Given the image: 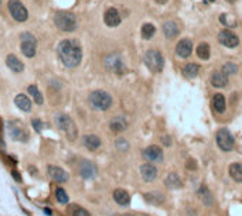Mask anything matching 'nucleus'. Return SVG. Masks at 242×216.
Returning a JSON list of instances; mask_svg holds the SVG:
<instances>
[{"instance_id": "nucleus-9", "label": "nucleus", "mask_w": 242, "mask_h": 216, "mask_svg": "<svg viewBox=\"0 0 242 216\" xmlns=\"http://www.w3.org/2000/svg\"><path fill=\"white\" fill-rule=\"evenodd\" d=\"M7 131H9V136L14 141H23L26 143L28 140V134H27L26 129L23 127V124H20L16 120H11L7 123Z\"/></svg>"}, {"instance_id": "nucleus-16", "label": "nucleus", "mask_w": 242, "mask_h": 216, "mask_svg": "<svg viewBox=\"0 0 242 216\" xmlns=\"http://www.w3.org/2000/svg\"><path fill=\"white\" fill-rule=\"evenodd\" d=\"M103 21L108 27H118L120 21H122V17L119 14V11L115 7H111L105 11V16H103Z\"/></svg>"}, {"instance_id": "nucleus-33", "label": "nucleus", "mask_w": 242, "mask_h": 216, "mask_svg": "<svg viewBox=\"0 0 242 216\" xmlns=\"http://www.w3.org/2000/svg\"><path fill=\"white\" fill-rule=\"evenodd\" d=\"M210 45L207 43H201L197 47V55H198V58H201V60H208L210 58Z\"/></svg>"}, {"instance_id": "nucleus-31", "label": "nucleus", "mask_w": 242, "mask_h": 216, "mask_svg": "<svg viewBox=\"0 0 242 216\" xmlns=\"http://www.w3.org/2000/svg\"><path fill=\"white\" fill-rule=\"evenodd\" d=\"M198 72H200V66L197 64H187L183 69L184 76H187V78H195L198 75Z\"/></svg>"}, {"instance_id": "nucleus-17", "label": "nucleus", "mask_w": 242, "mask_h": 216, "mask_svg": "<svg viewBox=\"0 0 242 216\" xmlns=\"http://www.w3.org/2000/svg\"><path fill=\"white\" fill-rule=\"evenodd\" d=\"M176 52L181 58H188L191 55V52H193V41L188 40V38L180 40L178 44L176 45Z\"/></svg>"}, {"instance_id": "nucleus-36", "label": "nucleus", "mask_w": 242, "mask_h": 216, "mask_svg": "<svg viewBox=\"0 0 242 216\" xmlns=\"http://www.w3.org/2000/svg\"><path fill=\"white\" fill-rule=\"evenodd\" d=\"M115 147L118 148L119 151H128L129 150V143H128V140L126 139H122V137H119V139H116V141H115Z\"/></svg>"}, {"instance_id": "nucleus-1", "label": "nucleus", "mask_w": 242, "mask_h": 216, "mask_svg": "<svg viewBox=\"0 0 242 216\" xmlns=\"http://www.w3.org/2000/svg\"><path fill=\"white\" fill-rule=\"evenodd\" d=\"M57 54L67 68H75L82 60V49L75 40H62L57 45Z\"/></svg>"}, {"instance_id": "nucleus-7", "label": "nucleus", "mask_w": 242, "mask_h": 216, "mask_svg": "<svg viewBox=\"0 0 242 216\" xmlns=\"http://www.w3.org/2000/svg\"><path fill=\"white\" fill-rule=\"evenodd\" d=\"M145 64L151 72H160L164 66V58L157 49H149L145 54Z\"/></svg>"}, {"instance_id": "nucleus-41", "label": "nucleus", "mask_w": 242, "mask_h": 216, "mask_svg": "<svg viewBox=\"0 0 242 216\" xmlns=\"http://www.w3.org/2000/svg\"><path fill=\"white\" fill-rule=\"evenodd\" d=\"M11 175L14 177V179H16L17 182H20V181H22V178L19 177V173H17V171H13V173H11Z\"/></svg>"}, {"instance_id": "nucleus-37", "label": "nucleus", "mask_w": 242, "mask_h": 216, "mask_svg": "<svg viewBox=\"0 0 242 216\" xmlns=\"http://www.w3.org/2000/svg\"><path fill=\"white\" fill-rule=\"evenodd\" d=\"M75 209L72 212V216H91V213L86 211L85 208H81V206H74Z\"/></svg>"}, {"instance_id": "nucleus-6", "label": "nucleus", "mask_w": 242, "mask_h": 216, "mask_svg": "<svg viewBox=\"0 0 242 216\" xmlns=\"http://www.w3.org/2000/svg\"><path fill=\"white\" fill-rule=\"evenodd\" d=\"M54 120H55V124H57V127H58L59 130H62L64 133H67V136H68L70 139H75V136H76L75 124H74L72 119H71L68 114L58 113V114H55Z\"/></svg>"}, {"instance_id": "nucleus-3", "label": "nucleus", "mask_w": 242, "mask_h": 216, "mask_svg": "<svg viewBox=\"0 0 242 216\" xmlns=\"http://www.w3.org/2000/svg\"><path fill=\"white\" fill-rule=\"evenodd\" d=\"M88 102L94 110L105 112L112 106V96L105 91H94L88 97Z\"/></svg>"}, {"instance_id": "nucleus-30", "label": "nucleus", "mask_w": 242, "mask_h": 216, "mask_svg": "<svg viewBox=\"0 0 242 216\" xmlns=\"http://www.w3.org/2000/svg\"><path fill=\"white\" fill-rule=\"evenodd\" d=\"M154 32H156V27L151 23H145L142 26V37L145 40H150L154 35Z\"/></svg>"}, {"instance_id": "nucleus-19", "label": "nucleus", "mask_w": 242, "mask_h": 216, "mask_svg": "<svg viewBox=\"0 0 242 216\" xmlns=\"http://www.w3.org/2000/svg\"><path fill=\"white\" fill-rule=\"evenodd\" d=\"M6 65H7V68L10 71H13L14 74H22L23 71H24V64L17 58L16 55H13V54L7 55V58H6Z\"/></svg>"}, {"instance_id": "nucleus-38", "label": "nucleus", "mask_w": 242, "mask_h": 216, "mask_svg": "<svg viewBox=\"0 0 242 216\" xmlns=\"http://www.w3.org/2000/svg\"><path fill=\"white\" fill-rule=\"evenodd\" d=\"M31 124H33V129L36 130V131H41L44 129V123L40 119H33Z\"/></svg>"}, {"instance_id": "nucleus-24", "label": "nucleus", "mask_w": 242, "mask_h": 216, "mask_svg": "<svg viewBox=\"0 0 242 216\" xmlns=\"http://www.w3.org/2000/svg\"><path fill=\"white\" fill-rule=\"evenodd\" d=\"M82 143H84V146H85L88 150H91V151H95V150H98V148L101 147V139L95 134L84 136Z\"/></svg>"}, {"instance_id": "nucleus-25", "label": "nucleus", "mask_w": 242, "mask_h": 216, "mask_svg": "<svg viewBox=\"0 0 242 216\" xmlns=\"http://www.w3.org/2000/svg\"><path fill=\"white\" fill-rule=\"evenodd\" d=\"M211 105H212V109H214L218 114L224 113V112H225V108H226V102H225L224 95H222V93H215L214 97H212Z\"/></svg>"}, {"instance_id": "nucleus-2", "label": "nucleus", "mask_w": 242, "mask_h": 216, "mask_svg": "<svg viewBox=\"0 0 242 216\" xmlns=\"http://www.w3.org/2000/svg\"><path fill=\"white\" fill-rule=\"evenodd\" d=\"M54 24L55 27L64 32H72L75 31L78 27L75 14H72L70 11H58L54 16Z\"/></svg>"}, {"instance_id": "nucleus-27", "label": "nucleus", "mask_w": 242, "mask_h": 216, "mask_svg": "<svg viewBox=\"0 0 242 216\" xmlns=\"http://www.w3.org/2000/svg\"><path fill=\"white\" fill-rule=\"evenodd\" d=\"M180 28L174 21H166L163 24V34L166 35V38H174L178 35Z\"/></svg>"}, {"instance_id": "nucleus-4", "label": "nucleus", "mask_w": 242, "mask_h": 216, "mask_svg": "<svg viewBox=\"0 0 242 216\" xmlns=\"http://www.w3.org/2000/svg\"><path fill=\"white\" fill-rule=\"evenodd\" d=\"M20 48L27 58H33L37 54V40L31 32L26 31L20 35Z\"/></svg>"}, {"instance_id": "nucleus-29", "label": "nucleus", "mask_w": 242, "mask_h": 216, "mask_svg": "<svg viewBox=\"0 0 242 216\" xmlns=\"http://www.w3.org/2000/svg\"><path fill=\"white\" fill-rule=\"evenodd\" d=\"M145 199L147 203L159 206L161 203H164V195L160 194V192H147V194H145Z\"/></svg>"}, {"instance_id": "nucleus-42", "label": "nucleus", "mask_w": 242, "mask_h": 216, "mask_svg": "<svg viewBox=\"0 0 242 216\" xmlns=\"http://www.w3.org/2000/svg\"><path fill=\"white\" fill-rule=\"evenodd\" d=\"M44 213H47V215H48V216H51V215H53V212L50 211L48 208H44Z\"/></svg>"}, {"instance_id": "nucleus-23", "label": "nucleus", "mask_w": 242, "mask_h": 216, "mask_svg": "<svg viewBox=\"0 0 242 216\" xmlns=\"http://www.w3.org/2000/svg\"><path fill=\"white\" fill-rule=\"evenodd\" d=\"M197 194H198L200 199H201V202L204 203L205 206H212L214 205V196H212V194H211V191L205 185H201L198 188V191H197Z\"/></svg>"}, {"instance_id": "nucleus-45", "label": "nucleus", "mask_w": 242, "mask_h": 216, "mask_svg": "<svg viewBox=\"0 0 242 216\" xmlns=\"http://www.w3.org/2000/svg\"><path fill=\"white\" fill-rule=\"evenodd\" d=\"M226 1H228V3H235L237 0H226Z\"/></svg>"}, {"instance_id": "nucleus-43", "label": "nucleus", "mask_w": 242, "mask_h": 216, "mask_svg": "<svg viewBox=\"0 0 242 216\" xmlns=\"http://www.w3.org/2000/svg\"><path fill=\"white\" fill-rule=\"evenodd\" d=\"M154 1H156L157 4H166L167 3V0H154Z\"/></svg>"}, {"instance_id": "nucleus-18", "label": "nucleus", "mask_w": 242, "mask_h": 216, "mask_svg": "<svg viewBox=\"0 0 242 216\" xmlns=\"http://www.w3.org/2000/svg\"><path fill=\"white\" fill-rule=\"evenodd\" d=\"M128 126H129V123H128V119L125 116H115L109 122V129L113 133H122L128 129Z\"/></svg>"}, {"instance_id": "nucleus-21", "label": "nucleus", "mask_w": 242, "mask_h": 216, "mask_svg": "<svg viewBox=\"0 0 242 216\" xmlns=\"http://www.w3.org/2000/svg\"><path fill=\"white\" fill-rule=\"evenodd\" d=\"M113 199L115 202L120 206H128L130 203V195L128 194V191H125L122 188H118L113 191Z\"/></svg>"}, {"instance_id": "nucleus-40", "label": "nucleus", "mask_w": 242, "mask_h": 216, "mask_svg": "<svg viewBox=\"0 0 242 216\" xmlns=\"http://www.w3.org/2000/svg\"><path fill=\"white\" fill-rule=\"evenodd\" d=\"M187 168H190V170H195L197 168V164H194V160H188Z\"/></svg>"}, {"instance_id": "nucleus-12", "label": "nucleus", "mask_w": 242, "mask_h": 216, "mask_svg": "<svg viewBox=\"0 0 242 216\" xmlns=\"http://www.w3.org/2000/svg\"><path fill=\"white\" fill-rule=\"evenodd\" d=\"M218 41H220L222 45H225L228 48H234L239 44V38H238L237 34H234L231 30H222L218 34Z\"/></svg>"}, {"instance_id": "nucleus-39", "label": "nucleus", "mask_w": 242, "mask_h": 216, "mask_svg": "<svg viewBox=\"0 0 242 216\" xmlns=\"http://www.w3.org/2000/svg\"><path fill=\"white\" fill-rule=\"evenodd\" d=\"M160 141L164 144V146H167V147L171 146V139H170V136H161Z\"/></svg>"}, {"instance_id": "nucleus-26", "label": "nucleus", "mask_w": 242, "mask_h": 216, "mask_svg": "<svg viewBox=\"0 0 242 216\" xmlns=\"http://www.w3.org/2000/svg\"><path fill=\"white\" fill-rule=\"evenodd\" d=\"M14 103H16L17 108L20 109V110H23V112H30L33 108L31 100L28 99V96L23 95V93H20V95H17L14 97Z\"/></svg>"}, {"instance_id": "nucleus-14", "label": "nucleus", "mask_w": 242, "mask_h": 216, "mask_svg": "<svg viewBox=\"0 0 242 216\" xmlns=\"http://www.w3.org/2000/svg\"><path fill=\"white\" fill-rule=\"evenodd\" d=\"M143 157H145L146 161L149 162H161L164 158V154L159 146H149L147 148H145Z\"/></svg>"}, {"instance_id": "nucleus-28", "label": "nucleus", "mask_w": 242, "mask_h": 216, "mask_svg": "<svg viewBox=\"0 0 242 216\" xmlns=\"http://www.w3.org/2000/svg\"><path fill=\"white\" fill-rule=\"evenodd\" d=\"M228 173L234 181L237 182H242V162H234L229 165L228 168Z\"/></svg>"}, {"instance_id": "nucleus-10", "label": "nucleus", "mask_w": 242, "mask_h": 216, "mask_svg": "<svg viewBox=\"0 0 242 216\" xmlns=\"http://www.w3.org/2000/svg\"><path fill=\"white\" fill-rule=\"evenodd\" d=\"M105 68H106L109 72H113V74H123L125 65H123L122 57L119 54H116V52L109 54L106 58H105Z\"/></svg>"}, {"instance_id": "nucleus-11", "label": "nucleus", "mask_w": 242, "mask_h": 216, "mask_svg": "<svg viewBox=\"0 0 242 216\" xmlns=\"http://www.w3.org/2000/svg\"><path fill=\"white\" fill-rule=\"evenodd\" d=\"M78 171H79V175L84 179H94L98 175L97 165H95L92 161H89V160L81 161L79 167H78Z\"/></svg>"}, {"instance_id": "nucleus-8", "label": "nucleus", "mask_w": 242, "mask_h": 216, "mask_svg": "<svg viewBox=\"0 0 242 216\" xmlns=\"http://www.w3.org/2000/svg\"><path fill=\"white\" fill-rule=\"evenodd\" d=\"M9 11L16 21H26L28 18V11L20 0H9Z\"/></svg>"}, {"instance_id": "nucleus-5", "label": "nucleus", "mask_w": 242, "mask_h": 216, "mask_svg": "<svg viewBox=\"0 0 242 216\" xmlns=\"http://www.w3.org/2000/svg\"><path fill=\"white\" fill-rule=\"evenodd\" d=\"M215 140H217V146L220 147V150L222 151H232L234 146H235V140H234V136L231 134V131L225 127H222L217 131L215 134Z\"/></svg>"}, {"instance_id": "nucleus-44", "label": "nucleus", "mask_w": 242, "mask_h": 216, "mask_svg": "<svg viewBox=\"0 0 242 216\" xmlns=\"http://www.w3.org/2000/svg\"><path fill=\"white\" fill-rule=\"evenodd\" d=\"M116 216H136V215H132V213H120V215H116Z\"/></svg>"}, {"instance_id": "nucleus-32", "label": "nucleus", "mask_w": 242, "mask_h": 216, "mask_svg": "<svg viewBox=\"0 0 242 216\" xmlns=\"http://www.w3.org/2000/svg\"><path fill=\"white\" fill-rule=\"evenodd\" d=\"M28 93L31 95L33 100H34V102L37 103V105H43L44 97H43L41 92L38 91V88L36 86V85H30V86H28Z\"/></svg>"}, {"instance_id": "nucleus-15", "label": "nucleus", "mask_w": 242, "mask_h": 216, "mask_svg": "<svg viewBox=\"0 0 242 216\" xmlns=\"http://www.w3.org/2000/svg\"><path fill=\"white\" fill-rule=\"evenodd\" d=\"M157 174H159L157 167L153 162H146L143 165H140V175L146 182H153L157 178Z\"/></svg>"}, {"instance_id": "nucleus-35", "label": "nucleus", "mask_w": 242, "mask_h": 216, "mask_svg": "<svg viewBox=\"0 0 242 216\" xmlns=\"http://www.w3.org/2000/svg\"><path fill=\"white\" fill-rule=\"evenodd\" d=\"M222 72L225 74V75H235L238 72V66L237 64H234V62H226V64H224V66H222Z\"/></svg>"}, {"instance_id": "nucleus-20", "label": "nucleus", "mask_w": 242, "mask_h": 216, "mask_svg": "<svg viewBox=\"0 0 242 216\" xmlns=\"http://www.w3.org/2000/svg\"><path fill=\"white\" fill-rule=\"evenodd\" d=\"M210 82L214 88H224L228 83V75H225L222 71H214L210 78Z\"/></svg>"}, {"instance_id": "nucleus-22", "label": "nucleus", "mask_w": 242, "mask_h": 216, "mask_svg": "<svg viewBox=\"0 0 242 216\" xmlns=\"http://www.w3.org/2000/svg\"><path fill=\"white\" fill-rule=\"evenodd\" d=\"M164 184L169 189H180L183 188V181L180 178V175L177 173H170L169 175L166 177V181Z\"/></svg>"}, {"instance_id": "nucleus-13", "label": "nucleus", "mask_w": 242, "mask_h": 216, "mask_svg": "<svg viewBox=\"0 0 242 216\" xmlns=\"http://www.w3.org/2000/svg\"><path fill=\"white\" fill-rule=\"evenodd\" d=\"M47 174L53 181L58 182V184H65L70 178L67 171H64L61 167H57V165H48L47 167Z\"/></svg>"}, {"instance_id": "nucleus-34", "label": "nucleus", "mask_w": 242, "mask_h": 216, "mask_svg": "<svg viewBox=\"0 0 242 216\" xmlns=\"http://www.w3.org/2000/svg\"><path fill=\"white\" fill-rule=\"evenodd\" d=\"M55 199L58 201L61 205H65V203H68V201H70V196H68V194L65 192V189L57 188V189H55Z\"/></svg>"}]
</instances>
